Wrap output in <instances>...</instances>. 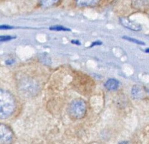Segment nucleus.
I'll list each match as a JSON object with an SVG mask.
<instances>
[{
  "mask_svg": "<svg viewBox=\"0 0 149 144\" xmlns=\"http://www.w3.org/2000/svg\"><path fill=\"white\" fill-rule=\"evenodd\" d=\"M120 22L124 27H126L127 29L134 30V31H139L142 29V27L138 23L131 21L127 17L120 18Z\"/></svg>",
  "mask_w": 149,
  "mask_h": 144,
  "instance_id": "obj_4",
  "label": "nucleus"
},
{
  "mask_svg": "<svg viewBox=\"0 0 149 144\" xmlns=\"http://www.w3.org/2000/svg\"><path fill=\"white\" fill-rule=\"evenodd\" d=\"M14 63H15V61H14L13 59H8V60H7V61H6V64L7 65H11V64H12Z\"/></svg>",
  "mask_w": 149,
  "mask_h": 144,
  "instance_id": "obj_13",
  "label": "nucleus"
},
{
  "mask_svg": "<svg viewBox=\"0 0 149 144\" xmlns=\"http://www.w3.org/2000/svg\"><path fill=\"white\" fill-rule=\"evenodd\" d=\"M60 0H41L40 5L43 8H49L57 4Z\"/></svg>",
  "mask_w": 149,
  "mask_h": 144,
  "instance_id": "obj_8",
  "label": "nucleus"
},
{
  "mask_svg": "<svg viewBox=\"0 0 149 144\" xmlns=\"http://www.w3.org/2000/svg\"><path fill=\"white\" fill-rule=\"evenodd\" d=\"M86 113V104L82 99L73 100L69 106V113L74 119H80L85 117Z\"/></svg>",
  "mask_w": 149,
  "mask_h": 144,
  "instance_id": "obj_2",
  "label": "nucleus"
},
{
  "mask_svg": "<svg viewBox=\"0 0 149 144\" xmlns=\"http://www.w3.org/2000/svg\"><path fill=\"white\" fill-rule=\"evenodd\" d=\"M119 144H127V142L123 141V142H121L119 143Z\"/></svg>",
  "mask_w": 149,
  "mask_h": 144,
  "instance_id": "obj_16",
  "label": "nucleus"
},
{
  "mask_svg": "<svg viewBox=\"0 0 149 144\" xmlns=\"http://www.w3.org/2000/svg\"><path fill=\"white\" fill-rule=\"evenodd\" d=\"M49 29L51 30H55V31H69L70 30L67 28H65L61 25H56V26H52L49 28Z\"/></svg>",
  "mask_w": 149,
  "mask_h": 144,
  "instance_id": "obj_10",
  "label": "nucleus"
},
{
  "mask_svg": "<svg viewBox=\"0 0 149 144\" xmlns=\"http://www.w3.org/2000/svg\"><path fill=\"white\" fill-rule=\"evenodd\" d=\"M16 37L11 35H0V41H6L15 39Z\"/></svg>",
  "mask_w": 149,
  "mask_h": 144,
  "instance_id": "obj_11",
  "label": "nucleus"
},
{
  "mask_svg": "<svg viewBox=\"0 0 149 144\" xmlns=\"http://www.w3.org/2000/svg\"><path fill=\"white\" fill-rule=\"evenodd\" d=\"M104 85L108 90H115L119 87V82L116 79H109L106 81Z\"/></svg>",
  "mask_w": 149,
  "mask_h": 144,
  "instance_id": "obj_6",
  "label": "nucleus"
},
{
  "mask_svg": "<svg viewBox=\"0 0 149 144\" xmlns=\"http://www.w3.org/2000/svg\"><path fill=\"white\" fill-rule=\"evenodd\" d=\"M100 0H76L77 4L79 7H89L95 6Z\"/></svg>",
  "mask_w": 149,
  "mask_h": 144,
  "instance_id": "obj_7",
  "label": "nucleus"
},
{
  "mask_svg": "<svg viewBox=\"0 0 149 144\" xmlns=\"http://www.w3.org/2000/svg\"><path fill=\"white\" fill-rule=\"evenodd\" d=\"M132 6L138 10H144L148 8V0H132Z\"/></svg>",
  "mask_w": 149,
  "mask_h": 144,
  "instance_id": "obj_5",
  "label": "nucleus"
},
{
  "mask_svg": "<svg viewBox=\"0 0 149 144\" xmlns=\"http://www.w3.org/2000/svg\"><path fill=\"white\" fill-rule=\"evenodd\" d=\"M14 27L9 25H0V30H9L13 29Z\"/></svg>",
  "mask_w": 149,
  "mask_h": 144,
  "instance_id": "obj_12",
  "label": "nucleus"
},
{
  "mask_svg": "<svg viewBox=\"0 0 149 144\" xmlns=\"http://www.w3.org/2000/svg\"><path fill=\"white\" fill-rule=\"evenodd\" d=\"M123 38L125 40L130 41H131V42L135 43L138 44V45H145V43L143 42V41H140L139 40H137V39H136L131 38V37H129L124 36V37H123Z\"/></svg>",
  "mask_w": 149,
  "mask_h": 144,
  "instance_id": "obj_9",
  "label": "nucleus"
},
{
  "mask_svg": "<svg viewBox=\"0 0 149 144\" xmlns=\"http://www.w3.org/2000/svg\"><path fill=\"white\" fill-rule=\"evenodd\" d=\"M101 43H102L101 42V41H95V42L92 43V45H91V46H95V45H100Z\"/></svg>",
  "mask_w": 149,
  "mask_h": 144,
  "instance_id": "obj_14",
  "label": "nucleus"
},
{
  "mask_svg": "<svg viewBox=\"0 0 149 144\" xmlns=\"http://www.w3.org/2000/svg\"><path fill=\"white\" fill-rule=\"evenodd\" d=\"M13 138L12 130L6 125L0 123V144H11Z\"/></svg>",
  "mask_w": 149,
  "mask_h": 144,
  "instance_id": "obj_3",
  "label": "nucleus"
},
{
  "mask_svg": "<svg viewBox=\"0 0 149 144\" xmlns=\"http://www.w3.org/2000/svg\"><path fill=\"white\" fill-rule=\"evenodd\" d=\"M72 43H74V44H76V45H80V42L78 40H72Z\"/></svg>",
  "mask_w": 149,
  "mask_h": 144,
  "instance_id": "obj_15",
  "label": "nucleus"
},
{
  "mask_svg": "<svg viewBox=\"0 0 149 144\" xmlns=\"http://www.w3.org/2000/svg\"><path fill=\"white\" fill-rule=\"evenodd\" d=\"M16 102L11 93L0 89V119H6L14 113Z\"/></svg>",
  "mask_w": 149,
  "mask_h": 144,
  "instance_id": "obj_1",
  "label": "nucleus"
}]
</instances>
